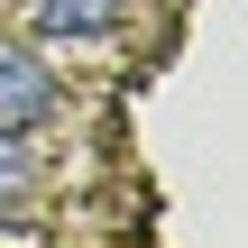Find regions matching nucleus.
Listing matches in <instances>:
<instances>
[{
	"mask_svg": "<svg viewBox=\"0 0 248 248\" xmlns=\"http://www.w3.org/2000/svg\"><path fill=\"white\" fill-rule=\"evenodd\" d=\"M55 110V74L37 64V46H0V129H37Z\"/></svg>",
	"mask_w": 248,
	"mask_h": 248,
	"instance_id": "nucleus-1",
	"label": "nucleus"
},
{
	"mask_svg": "<svg viewBox=\"0 0 248 248\" xmlns=\"http://www.w3.org/2000/svg\"><path fill=\"white\" fill-rule=\"evenodd\" d=\"M120 9L129 0H37V28L46 37H101V28H120Z\"/></svg>",
	"mask_w": 248,
	"mask_h": 248,
	"instance_id": "nucleus-2",
	"label": "nucleus"
},
{
	"mask_svg": "<svg viewBox=\"0 0 248 248\" xmlns=\"http://www.w3.org/2000/svg\"><path fill=\"white\" fill-rule=\"evenodd\" d=\"M37 184V156H28V129H0V212H18Z\"/></svg>",
	"mask_w": 248,
	"mask_h": 248,
	"instance_id": "nucleus-3",
	"label": "nucleus"
}]
</instances>
